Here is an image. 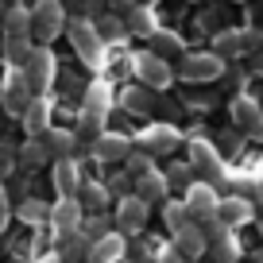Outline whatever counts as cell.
<instances>
[{
  "label": "cell",
  "mask_w": 263,
  "mask_h": 263,
  "mask_svg": "<svg viewBox=\"0 0 263 263\" xmlns=\"http://www.w3.org/2000/svg\"><path fill=\"white\" fill-rule=\"evenodd\" d=\"M108 101H112L108 85H105V82H93L89 93H85V108H82V136H85V140H97V136H105Z\"/></svg>",
  "instance_id": "1"
},
{
  "label": "cell",
  "mask_w": 263,
  "mask_h": 263,
  "mask_svg": "<svg viewBox=\"0 0 263 263\" xmlns=\"http://www.w3.org/2000/svg\"><path fill=\"white\" fill-rule=\"evenodd\" d=\"M66 27V4L62 0H39L31 8V35L39 43H50Z\"/></svg>",
  "instance_id": "2"
},
{
  "label": "cell",
  "mask_w": 263,
  "mask_h": 263,
  "mask_svg": "<svg viewBox=\"0 0 263 263\" xmlns=\"http://www.w3.org/2000/svg\"><path fill=\"white\" fill-rule=\"evenodd\" d=\"M31 101H35V89H31V82H27V74H24V70H16V66H8L4 85H0V105L8 108V112L24 116Z\"/></svg>",
  "instance_id": "3"
},
{
  "label": "cell",
  "mask_w": 263,
  "mask_h": 263,
  "mask_svg": "<svg viewBox=\"0 0 263 263\" xmlns=\"http://www.w3.org/2000/svg\"><path fill=\"white\" fill-rule=\"evenodd\" d=\"M66 31H70V43H74V50H78L82 62L101 66V58H105V39H101V31L89 24V20H74Z\"/></svg>",
  "instance_id": "4"
},
{
  "label": "cell",
  "mask_w": 263,
  "mask_h": 263,
  "mask_svg": "<svg viewBox=\"0 0 263 263\" xmlns=\"http://www.w3.org/2000/svg\"><path fill=\"white\" fill-rule=\"evenodd\" d=\"M132 70H136V78H140L143 89H166V85L174 82V70L166 66V58L151 54V50H143V54L132 58Z\"/></svg>",
  "instance_id": "5"
},
{
  "label": "cell",
  "mask_w": 263,
  "mask_h": 263,
  "mask_svg": "<svg viewBox=\"0 0 263 263\" xmlns=\"http://www.w3.org/2000/svg\"><path fill=\"white\" fill-rule=\"evenodd\" d=\"M182 205H186V213L194 217V221H217L221 197H217V190L209 186V182H194V186L186 190V197H182Z\"/></svg>",
  "instance_id": "6"
},
{
  "label": "cell",
  "mask_w": 263,
  "mask_h": 263,
  "mask_svg": "<svg viewBox=\"0 0 263 263\" xmlns=\"http://www.w3.org/2000/svg\"><path fill=\"white\" fill-rule=\"evenodd\" d=\"M50 224H54L58 236H66V232H82L85 205L78 201V197H58L54 205H50Z\"/></svg>",
  "instance_id": "7"
},
{
  "label": "cell",
  "mask_w": 263,
  "mask_h": 263,
  "mask_svg": "<svg viewBox=\"0 0 263 263\" xmlns=\"http://www.w3.org/2000/svg\"><path fill=\"white\" fill-rule=\"evenodd\" d=\"M116 229L124 232V236H136V232L147 224V201L143 197H136V194H128V197H120L116 201Z\"/></svg>",
  "instance_id": "8"
},
{
  "label": "cell",
  "mask_w": 263,
  "mask_h": 263,
  "mask_svg": "<svg viewBox=\"0 0 263 263\" xmlns=\"http://www.w3.org/2000/svg\"><path fill=\"white\" fill-rule=\"evenodd\" d=\"M221 70H224L221 54H213V50H209V54H186L178 74L186 78V82H213V78H221Z\"/></svg>",
  "instance_id": "9"
},
{
  "label": "cell",
  "mask_w": 263,
  "mask_h": 263,
  "mask_svg": "<svg viewBox=\"0 0 263 263\" xmlns=\"http://www.w3.org/2000/svg\"><path fill=\"white\" fill-rule=\"evenodd\" d=\"M89 155L97 159V163H120V159L132 155V140L120 136V132H105V136H97V140L89 143Z\"/></svg>",
  "instance_id": "10"
},
{
  "label": "cell",
  "mask_w": 263,
  "mask_h": 263,
  "mask_svg": "<svg viewBox=\"0 0 263 263\" xmlns=\"http://www.w3.org/2000/svg\"><path fill=\"white\" fill-rule=\"evenodd\" d=\"M24 74H27V82H31V89L43 93L54 82V54H50L47 47H35V54L27 58V66H24Z\"/></svg>",
  "instance_id": "11"
},
{
  "label": "cell",
  "mask_w": 263,
  "mask_h": 263,
  "mask_svg": "<svg viewBox=\"0 0 263 263\" xmlns=\"http://www.w3.org/2000/svg\"><path fill=\"white\" fill-rule=\"evenodd\" d=\"M252 201H248V197H221V205H217V224H221V229H240V224H248L252 221Z\"/></svg>",
  "instance_id": "12"
},
{
  "label": "cell",
  "mask_w": 263,
  "mask_h": 263,
  "mask_svg": "<svg viewBox=\"0 0 263 263\" xmlns=\"http://www.w3.org/2000/svg\"><path fill=\"white\" fill-rule=\"evenodd\" d=\"M50 182H54L58 197H78V190H82V166H78V159H58L54 171H50Z\"/></svg>",
  "instance_id": "13"
},
{
  "label": "cell",
  "mask_w": 263,
  "mask_h": 263,
  "mask_svg": "<svg viewBox=\"0 0 263 263\" xmlns=\"http://www.w3.org/2000/svg\"><path fill=\"white\" fill-rule=\"evenodd\" d=\"M140 147L147 155H166V151L178 147V132L171 124H151L147 132H140Z\"/></svg>",
  "instance_id": "14"
},
{
  "label": "cell",
  "mask_w": 263,
  "mask_h": 263,
  "mask_svg": "<svg viewBox=\"0 0 263 263\" xmlns=\"http://www.w3.org/2000/svg\"><path fill=\"white\" fill-rule=\"evenodd\" d=\"M190 166L194 171H205L209 178H221V159H217V151H213V143L209 140H201V136H194L190 140Z\"/></svg>",
  "instance_id": "15"
},
{
  "label": "cell",
  "mask_w": 263,
  "mask_h": 263,
  "mask_svg": "<svg viewBox=\"0 0 263 263\" xmlns=\"http://www.w3.org/2000/svg\"><path fill=\"white\" fill-rule=\"evenodd\" d=\"M24 128H27V140H43L50 132V101L47 97H35L24 112Z\"/></svg>",
  "instance_id": "16"
},
{
  "label": "cell",
  "mask_w": 263,
  "mask_h": 263,
  "mask_svg": "<svg viewBox=\"0 0 263 263\" xmlns=\"http://www.w3.org/2000/svg\"><path fill=\"white\" fill-rule=\"evenodd\" d=\"M232 116H236V124L244 128V136H252V140H263V108L255 105V101L240 97L236 105H232Z\"/></svg>",
  "instance_id": "17"
},
{
  "label": "cell",
  "mask_w": 263,
  "mask_h": 263,
  "mask_svg": "<svg viewBox=\"0 0 263 263\" xmlns=\"http://www.w3.org/2000/svg\"><path fill=\"white\" fill-rule=\"evenodd\" d=\"M124 252H128L124 232H108L105 240H97V244L89 248V255H85V259H89V263H116V259H124Z\"/></svg>",
  "instance_id": "18"
},
{
  "label": "cell",
  "mask_w": 263,
  "mask_h": 263,
  "mask_svg": "<svg viewBox=\"0 0 263 263\" xmlns=\"http://www.w3.org/2000/svg\"><path fill=\"white\" fill-rule=\"evenodd\" d=\"M166 190H171V182L163 171H147L136 178V197H143V201H159V197H166Z\"/></svg>",
  "instance_id": "19"
},
{
  "label": "cell",
  "mask_w": 263,
  "mask_h": 263,
  "mask_svg": "<svg viewBox=\"0 0 263 263\" xmlns=\"http://www.w3.org/2000/svg\"><path fill=\"white\" fill-rule=\"evenodd\" d=\"M0 24H4V35H8V39H31V12L20 8V4H12Z\"/></svg>",
  "instance_id": "20"
},
{
  "label": "cell",
  "mask_w": 263,
  "mask_h": 263,
  "mask_svg": "<svg viewBox=\"0 0 263 263\" xmlns=\"http://www.w3.org/2000/svg\"><path fill=\"white\" fill-rule=\"evenodd\" d=\"M124 24H128V31L147 35V39L159 31V20H155V12H151V4H132V8H128V20H124Z\"/></svg>",
  "instance_id": "21"
},
{
  "label": "cell",
  "mask_w": 263,
  "mask_h": 263,
  "mask_svg": "<svg viewBox=\"0 0 263 263\" xmlns=\"http://www.w3.org/2000/svg\"><path fill=\"white\" fill-rule=\"evenodd\" d=\"M174 244H178V252L186 255V259H197V255L209 248V236L197 229V224H190L186 232H178V236H174Z\"/></svg>",
  "instance_id": "22"
},
{
  "label": "cell",
  "mask_w": 263,
  "mask_h": 263,
  "mask_svg": "<svg viewBox=\"0 0 263 263\" xmlns=\"http://www.w3.org/2000/svg\"><path fill=\"white\" fill-rule=\"evenodd\" d=\"M43 143H47V151H50V155L70 159V151L78 147V136H74V132H66V128H50L47 136H43Z\"/></svg>",
  "instance_id": "23"
},
{
  "label": "cell",
  "mask_w": 263,
  "mask_h": 263,
  "mask_svg": "<svg viewBox=\"0 0 263 263\" xmlns=\"http://www.w3.org/2000/svg\"><path fill=\"white\" fill-rule=\"evenodd\" d=\"M78 201H82V205H89L93 213H101V209L108 205V186H101V182H82Z\"/></svg>",
  "instance_id": "24"
},
{
  "label": "cell",
  "mask_w": 263,
  "mask_h": 263,
  "mask_svg": "<svg viewBox=\"0 0 263 263\" xmlns=\"http://www.w3.org/2000/svg\"><path fill=\"white\" fill-rule=\"evenodd\" d=\"M151 54H159V58H166V54H182V39L174 31H163L159 27L155 35H151Z\"/></svg>",
  "instance_id": "25"
},
{
  "label": "cell",
  "mask_w": 263,
  "mask_h": 263,
  "mask_svg": "<svg viewBox=\"0 0 263 263\" xmlns=\"http://www.w3.org/2000/svg\"><path fill=\"white\" fill-rule=\"evenodd\" d=\"M163 221H166V229L178 236V232H186L190 224H194V217L186 213V205H182V201H171V205L163 209Z\"/></svg>",
  "instance_id": "26"
},
{
  "label": "cell",
  "mask_w": 263,
  "mask_h": 263,
  "mask_svg": "<svg viewBox=\"0 0 263 263\" xmlns=\"http://www.w3.org/2000/svg\"><path fill=\"white\" fill-rule=\"evenodd\" d=\"M4 54H8V66L24 70L27 58L35 54V47H31V39H8V43H4Z\"/></svg>",
  "instance_id": "27"
},
{
  "label": "cell",
  "mask_w": 263,
  "mask_h": 263,
  "mask_svg": "<svg viewBox=\"0 0 263 263\" xmlns=\"http://www.w3.org/2000/svg\"><path fill=\"white\" fill-rule=\"evenodd\" d=\"M89 236L85 232H66V236H58V252L62 255H89Z\"/></svg>",
  "instance_id": "28"
},
{
  "label": "cell",
  "mask_w": 263,
  "mask_h": 263,
  "mask_svg": "<svg viewBox=\"0 0 263 263\" xmlns=\"http://www.w3.org/2000/svg\"><path fill=\"white\" fill-rule=\"evenodd\" d=\"M120 105L128 108V112H147V108H151V89H143V85L124 89V93H120Z\"/></svg>",
  "instance_id": "29"
},
{
  "label": "cell",
  "mask_w": 263,
  "mask_h": 263,
  "mask_svg": "<svg viewBox=\"0 0 263 263\" xmlns=\"http://www.w3.org/2000/svg\"><path fill=\"white\" fill-rule=\"evenodd\" d=\"M16 213H20V221H27V224H43V221H50V209L43 205L39 197H27V201L16 209Z\"/></svg>",
  "instance_id": "30"
},
{
  "label": "cell",
  "mask_w": 263,
  "mask_h": 263,
  "mask_svg": "<svg viewBox=\"0 0 263 263\" xmlns=\"http://www.w3.org/2000/svg\"><path fill=\"white\" fill-rule=\"evenodd\" d=\"M82 232L89 236V244H97V240H105V236H108L112 229H108V217H105V213H93V217H85Z\"/></svg>",
  "instance_id": "31"
},
{
  "label": "cell",
  "mask_w": 263,
  "mask_h": 263,
  "mask_svg": "<svg viewBox=\"0 0 263 263\" xmlns=\"http://www.w3.org/2000/svg\"><path fill=\"white\" fill-rule=\"evenodd\" d=\"M240 43H244V35L240 31H224V35H217V43H213V54H236L240 50Z\"/></svg>",
  "instance_id": "32"
},
{
  "label": "cell",
  "mask_w": 263,
  "mask_h": 263,
  "mask_svg": "<svg viewBox=\"0 0 263 263\" xmlns=\"http://www.w3.org/2000/svg\"><path fill=\"white\" fill-rule=\"evenodd\" d=\"M97 31H101V39H105V43H116V39H124L128 24H120L116 16H108V20H101V24H97Z\"/></svg>",
  "instance_id": "33"
},
{
  "label": "cell",
  "mask_w": 263,
  "mask_h": 263,
  "mask_svg": "<svg viewBox=\"0 0 263 263\" xmlns=\"http://www.w3.org/2000/svg\"><path fill=\"white\" fill-rule=\"evenodd\" d=\"M47 155H50V151H47V143H43V140H27V147H24V155H20V159H24L27 166H35V163H43Z\"/></svg>",
  "instance_id": "34"
},
{
  "label": "cell",
  "mask_w": 263,
  "mask_h": 263,
  "mask_svg": "<svg viewBox=\"0 0 263 263\" xmlns=\"http://www.w3.org/2000/svg\"><path fill=\"white\" fill-rule=\"evenodd\" d=\"M213 248H217V255H221L224 263L236 259V244H232V232H229V229H224V236H217V240H213Z\"/></svg>",
  "instance_id": "35"
},
{
  "label": "cell",
  "mask_w": 263,
  "mask_h": 263,
  "mask_svg": "<svg viewBox=\"0 0 263 263\" xmlns=\"http://www.w3.org/2000/svg\"><path fill=\"white\" fill-rule=\"evenodd\" d=\"M190 171H194L190 163H186V166H174V171L166 174V182H171V186H186V190H190V186H194V182H190Z\"/></svg>",
  "instance_id": "36"
},
{
  "label": "cell",
  "mask_w": 263,
  "mask_h": 263,
  "mask_svg": "<svg viewBox=\"0 0 263 263\" xmlns=\"http://www.w3.org/2000/svg\"><path fill=\"white\" fill-rule=\"evenodd\" d=\"M128 171L140 178V174H147V171H155L151 166V155H128Z\"/></svg>",
  "instance_id": "37"
},
{
  "label": "cell",
  "mask_w": 263,
  "mask_h": 263,
  "mask_svg": "<svg viewBox=\"0 0 263 263\" xmlns=\"http://www.w3.org/2000/svg\"><path fill=\"white\" fill-rule=\"evenodd\" d=\"M12 163H16V159H12L8 143H0V178H4V174H12Z\"/></svg>",
  "instance_id": "38"
},
{
  "label": "cell",
  "mask_w": 263,
  "mask_h": 263,
  "mask_svg": "<svg viewBox=\"0 0 263 263\" xmlns=\"http://www.w3.org/2000/svg\"><path fill=\"white\" fill-rule=\"evenodd\" d=\"M8 194H4V186H0V232H4V224H8Z\"/></svg>",
  "instance_id": "39"
},
{
  "label": "cell",
  "mask_w": 263,
  "mask_h": 263,
  "mask_svg": "<svg viewBox=\"0 0 263 263\" xmlns=\"http://www.w3.org/2000/svg\"><path fill=\"white\" fill-rule=\"evenodd\" d=\"M252 263H263V252H255V255H252Z\"/></svg>",
  "instance_id": "40"
},
{
  "label": "cell",
  "mask_w": 263,
  "mask_h": 263,
  "mask_svg": "<svg viewBox=\"0 0 263 263\" xmlns=\"http://www.w3.org/2000/svg\"><path fill=\"white\" fill-rule=\"evenodd\" d=\"M116 4H132V0H116Z\"/></svg>",
  "instance_id": "41"
},
{
  "label": "cell",
  "mask_w": 263,
  "mask_h": 263,
  "mask_svg": "<svg viewBox=\"0 0 263 263\" xmlns=\"http://www.w3.org/2000/svg\"><path fill=\"white\" fill-rule=\"evenodd\" d=\"M140 4H151V0H140Z\"/></svg>",
  "instance_id": "42"
}]
</instances>
